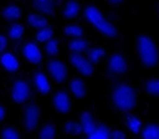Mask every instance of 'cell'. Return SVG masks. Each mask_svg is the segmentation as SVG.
<instances>
[{"mask_svg": "<svg viewBox=\"0 0 159 139\" xmlns=\"http://www.w3.org/2000/svg\"><path fill=\"white\" fill-rule=\"evenodd\" d=\"M80 125L82 127V133H84L86 137H89L93 132L97 122L94 120L91 112L85 110L83 111L82 114H81V116H80Z\"/></svg>", "mask_w": 159, "mask_h": 139, "instance_id": "5bb4252c", "label": "cell"}, {"mask_svg": "<svg viewBox=\"0 0 159 139\" xmlns=\"http://www.w3.org/2000/svg\"><path fill=\"white\" fill-rule=\"evenodd\" d=\"M8 47V37L6 35L0 34V54L3 53Z\"/></svg>", "mask_w": 159, "mask_h": 139, "instance_id": "1f68e13d", "label": "cell"}, {"mask_svg": "<svg viewBox=\"0 0 159 139\" xmlns=\"http://www.w3.org/2000/svg\"><path fill=\"white\" fill-rule=\"evenodd\" d=\"M84 18L91 26L99 30L103 36L108 38H116L119 33L116 27L111 23L108 18L105 17L101 9L98 8L95 5H88L83 12Z\"/></svg>", "mask_w": 159, "mask_h": 139, "instance_id": "7a4b0ae2", "label": "cell"}, {"mask_svg": "<svg viewBox=\"0 0 159 139\" xmlns=\"http://www.w3.org/2000/svg\"><path fill=\"white\" fill-rule=\"evenodd\" d=\"M125 125H127V128H128L131 133L139 135L140 130H141V128H142V121L139 117L134 116V114H130V116L127 117Z\"/></svg>", "mask_w": 159, "mask_h": 139, "instance_id": "603a6c76", "label": "cell"}, {"mask_svg": "<svg viewBox=\"0 0 159 139\" xmlns=\"http://www.w3.org/2000/svg\"><path fill=\"white\" fill-rule=\"evenodd\" d=\"M105 54H107V52L102 47H91V49H86V57L93 65L99 64L105 56Z\"/></svg>", "mask_w": 159, "mask_h": 139, "instance_id": "44dd1931", "label": "cell"}, {"mask_svg": "<svg viewBox=\"0 0 159 139\" xmlns=\"http://www.w3.org/2000/svg\"><path fill=\"white\" fill-rule=\"evenodd\" d=\"M33 6L42 15H54L55 8H56V3L54 0H34Z\"/></svg>", "mask_w": 159, "mask_h": 139, "instance_id": "2e32d148", "label": "cell"}, {"mask_svg": "<svg viewBox=\"0 0 159 139\" xmlns=\"http://www.w3.org/2000/svg\"><path fill=\"white\" fill-rule=\"evenodd\" d=\"M39 1H40V0H39Z\"/></svg>", "mask_w": 159, "mask_h": 139, "instance_id": "d590c367", "label": "cell"}, {"mask_svg": "<svg viewBox=\"0 0 159 139\" xmlns=\"http://www.w3.org/2000/svg\"><path fill=\"white\" fill-rule=\"evenodd\" d=\"M54 29L49 27L48 25L43 27V28L37 29L36 33V42L37 43H45L48 39L53 38L54 37Z\"/></svg>", "mask_w": 159, "mask_h": 139, "instance_id": "4316f807", "label": "cell"}, {"mask_svg": "<svg viewBox=\"0 0 159 139\" xmlns=\"http://www.w3.org/2000/svg\"><path fill=\"white\" fill-rule=\"evenodd\" d=\"M81 12V5L77 0H68L62 10L63 17L67 20H73L77 17Z\"/></svg>", "mask_w": 159, "mask_h": 139, "instance_id": "9a60e30c", "label": "cell"}, {"mask_svg": "<svg viewBox=\"0 0 159 139\" xmlns=\"http://www.w3.org/2000/svg\"><path fill=\"white\" fill-rule=\"evenodd\" d=\"M109 3H111V5H121V3L125 1V0H107Z\"/></svg>", "mask_w": 159, "mask_h": 139, "instance_id": "e575fe53", "label": "cell"}, {"mask_svg": "<svg viewBox=\"0 0 159 139\" xmlns=\"http://www.w3.org/2000/svg\"><path fill=\"white\" fill-rule=\"evenodd\" d=\"M64 131L70 136H80L82 133V127L80 122L75 120H70L64 125Z\"/></svg>", "mask_w": 159, "mask_h": 139, "instance_id": "f1b7e54d", "label": "cell"}, {"mask_svg": "<svg viewBox=\"0 0 159 139\" xmlns=\"http://www.w3.org/2000/svg\"><path fill=\"white\" fill-rule=\"evenodd\" d=\"M25 31H26L25 27L21 24L14 23L8 27L7 35H8V37L11 40H19L25 35Z\"/></svg>", "mask_w": 159, "mask_h": 139, "instance_id": "cb8c5ba5", "label": "cell"}, {"mask_svg": "<svg viewBox=\"0 0 159 139\" xmlns=\"http://www.w3.org/2000/svg\"><path fill=\"white\" fill-rule=\"evenodd\" d=\"M33 84L38 93L42 95H47L52 91V85L49 82L48 77L45 73L40 71H37L33 75Z\"/></svg>", "mask_w": 159, "mask_h": 139, "instance_id": "8fae6325", "label": "cell"}, {"mask_svg": "<svg viewBox=\"0 0 159 139\" xmlns=\"http://www.w3.org/2000/svg\"><path fill=\"white\" fill-rule=\"evenodd\" d=\"M0 65L8 73H16L19 70V61L10 52H3L0 54Z\"/></svg>", "mask_w": 159, "mask_h": 139, "instance_id": "7c38bea8", "label": "cell"}, {"mask_svg": "<svg viewBox=\"0 0 159 139\" xmlns=\"http://www.w3.org/2000/svg\"><path fill=\"white\" fill-rule=\"evenodd\" d=\"M44 51L45 54L49 57H55L60 54V42L56 38H51L47 42H45V46H44Z\"/></svg>", "mask_w": 159, "mask_h": 139, "instance_id": "d4e9b609", "label": "cell"}, {"mask_svg": "<svg viewBox=\"0 0 159 139\" xmlns=\"http://www.w3.org/2000/svg\"><path fill=\"white\" fill-rule=\"evenodd\" d=\"M53 107H54L55 111L61 114L62 116H66L71 112L72 109V101L71 98L68 95L67 91L60 90L55 92L53 95V100H52Z\"/></svg>", "mask_w": 159, "mask_h": 139, "instance_id": "9c48e42d", "label": "cell"}, {"mask_svg": "<svg viewBox=\"0 0 159 139\" xmlns=\"http://www.w3.org/2000/svg\"><path fill=\"white\" fill-rule=\"evenodd\" d=\"M63 33L68 37H82L84 35V30L80 25H68L63 29Z\"/></svg>", "mask_w": 159, "mask_h": 139, "instance_id": "f546056e", "label": "cell"}, {"mask_svg": "<svg viewBox=\"0 0 159 139\" xmlns=\"http://www.w3.org/2000/svg\"><path fill=\"white\" fill-rule=\"evenodd\" d=\"M136 49L141 65L153 68L159 63V51L155 40L148 35H139L136 39Z\"/></svg>", "mask_w": 159, "mask_h": 139, "instance_id": "3957f363", "label": "cell"}, {"mask_svg": "<svg viewBox=\"0 0 159 139\" xmlns=\"http://www.w3.org/2000/svg\"><path fill=\"white\" fill-rule=\"evenodd\" d=\"M27 23L31 28L39 29L48 25V20L44 15L39 14V12H30L27 16Z\"/></svg>", "mask_w": 159, "mask_h": 139, "instance_id": "d6986e66", "label": "cell"}, {"mask_svg": "<svg viewBox=\"0 0 159 139\" xmlns=\"http://www.w3.org/2000/svg\"><path fill=\"white\" fill-rule=\"evenodd\" d=\"M21 15H23V12H21L20 7L15 5V3H10V5L6 6L1 12L2 18L8 20V21H16V20L20 19Z\"/></svg>", "mask_w": 159, "mask_h": 139, "instance_id": "e0dca14e", "label": "cell"}, {"mask_svg": "<svg viewBox=\"0 0 159 139\" xmlns=\"http://www.w3.org/2000/svg\"><path fill=\"white\" fill-rule=\"evenodd\" d=\"M0 137L2 139H19V131L14 127H5L0 132Z\"/></svg>", "mask_w": 159, "mask_h": 139, "instance_id": "4dcf8cb0", "label": "cell"}, {"mask_svg": "<svg viewBox=\"0 0 159 139\" xmlns=\"http://www.w3.org/2000/svg\"><path fill=\"white\" fill-rule=\"evenodd\" d=\"M46 70H47L52 79L56 83H58V84L65 83L68 75V68L63 61L53 57L46 64Z\"/></svg>", "mask_w": 159, "mask_h": 139, "instance_id": "8992f818", "label": "cell"}, {"mask_svg": "<svg viewBox=\"0 0 159 139\" xmlns=\"http://www.w3.org/2000/svg\"><path fill=\"white\" fill-rule=\"evenodd\" d=\"M31 95V89L25 79L15 80L10 89V98L16 104H24Z\"/></svg>", "mask_w": 159, "mask_h": 139, "instance_id": "277c9868", "label": "cell"}, {"mask_svg": "<svg viewBox=\"0 0 159 139\" xmlns=\"http://www.w3.org/2000/svg\"><path fill=\"white\" fill-rule=\"evenodd\" d=\"M23 56L31 65H39L43 61V53L36 42L26 43L23 47Z\"/></svg>", "mask_w": 159, "mask_h": 139, "instance_id": "30bf717a", "label": "cell"}, {"mask_svg": "<svg viewBox=\"0 0 159 139\" xmlns=\"http://www.w3.org/2000/svg\"><path fill=\"white\" fill-rule=\"evenodd\" d=\"M6 116H7V109L3 105L0 104V123L6 119Z\"/></svg>", "mask_w": 159, "mask_h": 139, "instance_id": "836d02e7", "label": "cell"}, {"mask_svg": "<svg viewBox=\"0 0 159 139\" xmlns=\"http://www.w3.org/2000/svg\"><path fill=\"white\" fill-rule=\"evenodd\" d=\"M140 137L143 139H159L158 123H148L140 130Z\"/></svg>", "mask_w": 159, "mask_h": 139, "instance_id": "7402d4cb", "label": "cell"}, {"mask_svg": "<svg viewBox=\"0 0 159 139\" xmlns=\"http://www.w3.org/2000/svg\"><path fill=\"white\" fill-rule=\"evenodd\" d=\"M40 116H42V110H40L39 105L35 102L29 103L24 111L23 125L25 130L28 132H33L36 130L39 125Z\"/></svg>", "mask_w": 159, "mask_h": 139, "instance_id": "5b68a950", "label": "cell"}, {"mask_svg": "<svg viewBox=\"0 0 159 139\" xmlns=\"http://www.w3.org/2000/svg\"><path fill=\"white\" fill-rule=\"evenodd\" d=\"M68 88H70V91H71L72 95H73L75 99L82 100L86 97L88 89H86L85 82H84L82 79H79V77H74V79H72L71 81H70Z\"/></svg>", "mask_w": 159, "mask_h": 139, "instance_id": "4fadbf2b", "label": "cell"}, {"mask_svg": "<svg viewBox=\"0 0 159 139\" xmlns=\"http://www.w3.org/2000/svg\"><path fill=\"white\" fill-rule=\"evenodd\" d=\"M70 63L83 76H91L94 72V65L83 54L72 53L70 55Z\"/></svg>", "mask_w": 159, "mask_h": 139, "instance_id": "ba28073f", "label": "cell"}, {"mask_svg": "<svg viewBox=\"0 0 159 139\" xmlns=\"http://www.w3.org/2000/svg\"><path fill=\"white\" fill-rule=\"evenodd\" d=\"M110 99L114 109L121 112L134 111L138 104L137 90L127 82L116 83L111 91Z\"/></svg>", "mask_w": 159, "mask_h": 139, "instance_id": "6da1fadb", "label": "cell"}, {"mask_svg": "<svg viewBox=\"0 0 159 139\" xmlns=\"http://www.w3.org/2000/svg\"><path fill=\"white\" fill-rule=\"evenodd\" d=\"M125 133L121 130H111L110 133V138L112 139H125Z\"/></svg>", "mask_w": 159, "mask_h": 139, "instance_id": "d6a6232c", "label": "cell"}, {"mask_svg": "<svg viewBox=\"0 0 159 139\" xmlns=\"http://www.w3.org/2000/svg\"><path fill=\"white\" fill-rule=\"evenodd\" d=\"M111 129L103 122H100L95 125L93 132L88 137L89 139H109L110 138Z\"/></svg>", "mask_w": 159, "mask_h": 139, "instance_id": "ffe728a7", "label": "cell"}, {"mask_svg": "<svg viewBox=\"0 0 159 139\" xmlns=\"http://www.w3.org/2000/svg\"><path fill=\"white\" fill-rule=\"evenodd\" d=\"M146 93L149 94L150 97L156 98L159 95V80L158 77H152V79L147 80L143 84Z\"/></svg>", "mask_w": 159, "mask_h": 139, "instance_id": "484cf974", "label": "cell"}, {"mask_svg": "<svg viewBox=\"0 0 159 139\" xmlns=\"http://www.w3.org/2000/svg\"><path fill=\"white\" fill-rule=\"evenodd\" d=\"M68 49L71 53H77V54H83L85 53L89 49V42L82 37H73L67 45Z\"/></svg>", "mask_w": 159, "mask_h": 139, "instance_id": "ac0fdd59", "label": "cell"}, {"mask_svg": "<svg viewBox=\"0 0 159 139\" xmlns=\"http://www.w3.org/2000/svg\"><path fill=\"white\" fill-rule=\"evenodd\" d=\"M107 68L110 74H113L116 76H121L128 72L129 65L125 55L121 53H113L109 56Z\"/></svg>", "mask_w": 159, "mask_h": 139, "instance_id": "52a82bcc", "label": "cell"}, {"mask_svg": "<svg viewBox=\"0 0 159 139\" xmlns=\"http://www.w3.org/2000/svg\"><path fill=\"white\" fill-rule=\"evenodd\" d=\"M56 136V127L53 123H46L38 131L39 139H54Z\"/></svg>", "mask_w": 159, "mask_h": 139, "instance_id": "83f0119b", "label": "cell"}]
</instances>
